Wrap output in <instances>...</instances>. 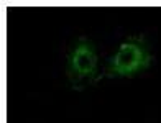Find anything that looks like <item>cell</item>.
Returning <instances> with one entry per match:
<instances>
[{"label":"cell","mask_w":161,"mask_h":123,"mask_svg":"<svg viewBox=\"0 0 161 123\" xmlns=\"http://www.w3.org/2000/svg\"><path fill=\"white\" fill-rule=\"evenodd\" d=\"M153 62L150 45L143 36H131L112 53L102 77H131L146 71Z\"/></svg>","instance_id":"6da1fadb"},{"label":"cell","mask_w":161,"mask_h":123,"mask_svg":"<svg viewBox=\"0 0 161 123\" xmlns=\"http://www.w3.org/2000/svg\"><path fill=\"white\" fill-rule=\"evenodd\" d=\"M66 74H68V81L74 90H84L100 79L99 56L96 46L84 36H80L69 49Z\"/></svg>","instance_id":"7a4b0ae2"}]
</instances>
